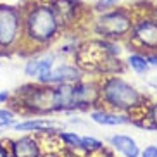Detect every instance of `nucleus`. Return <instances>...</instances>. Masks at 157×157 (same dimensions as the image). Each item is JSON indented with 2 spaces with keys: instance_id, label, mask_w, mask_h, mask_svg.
<instances>
[{
  "instance_id": "nucleus-14",
  "label": "nucleus",
  "mask_w": 157,
  "mask_h": 157,
  "mask_svg": "<svg viewBox=\"0 0 157 157\" xmlns=\"http://www.w3.org/2000/svg\"><path fill=\"white\" fill-rule=\"evenodd\" d=\"M109 142H111V147L114 148L116 152H119L123 157H140L138 143L129 135H123V133L112 135L109 138Z\"/></svg>"
},
{
  "instance_id": "nucleus-16",
  "label": "nucleus",
  "mask_w": 157,
  "mask_h": 157,
  "mask_svg": "<svg viewBox=\"0 0 157 157\" xmlns=\"http://www.w3.org/2000/svg\"><path fill=\"white\" fill-rule=\"evenodd\" d=\"M57 140L60 142V145L66 148V150H71V152H78L81 155H85L83 150H81V136L74 131H64L60 129L57 133ZM86 157V155H85Z\"/></svg>"
},
{
  "instance_id": "nucleus-2",
  "label": "nucleus",
  "mask_w": 157,
  "mask_h": 157,
  "mask_svg": "<svg viewBox=\"0 0 157 157\" xmlns=\"http://www.w3.org/2000/svg\"><path fill=\"white\" fill-rule=\"evenodd\" d=\"M100 85V100L107 109L129 114V117L138 116L148 104V97L135 88L126 79L117 74L102 76L98 79Z\"/></svg>"
},
{
  "instance_id": "nucleus-20",
  "label": "nucleus",
  "mask_w": 157,
  "mask_h": 157,
  "mask_svg": "<svg viewBox=\"0 0 157 157\" xmlns=\"http://www.w3.org/2000/svg\"><path fill=\"white\" fill-rule=\"evenodd\" d=\"M148 7H143V9H138V7H133L136 12H143V14H147L150 19H154L157 23V4H147Z\"/></svg>"
},
{
  "instance_id": "nucleus-6",
  "label": "nucleus",
  "mask_w": 157,
  "mask_h": 157,
  "mask_svg": "<svg viewBox=\"0 0 157 157\" xmlns=\"http://www.w3.org/2000/svg\"><path fill=\"white\" fill-rule=\"evenodd\" d=\"M124 42H128L131 48L136 52H143V54L157 52V23L147 14L135 10L133 28Z\"/></svg>"
},
{
  "instance_id": "nucleus-7",
  "label": "nucleus",
  "mask_w": 157,
  "mask_h": 157,
  "mask_svg": "<svg viewBox=\"0 0 157 157\" xmlns=\"http://www.w3.org/2000/svg\"><path fill=\"white\" fill-rule=\"evenodd\" d=\"M100 105L98 79H79L73 85V111H90Z\"/></svg>"
},
{
  "instance_id": "nucleus-22",
  "label": "nucleus",
  "mask_w": 157,
  "mask_h": 157,
  "mask_svg": "<svg viewBox=\"0 0 157 157\" xmlns=\"http://www.w3.org/2000/svg\"><path fill=\"white\" fill-rule=\"evenodd\" d=\"M140 157H157V145H147L140 150Z\"/></svg>"
},
{
  "instance_id": "nucleus-8",
  "label": "nucleus",
  "mask_w": 157,
  "mask_h": 157,
  "mask_svg": "<svg viewBox=\"0 0 157 157\" xmlns=\"http://www.w3.org/2000/svg\"><path fill=\"white\" fill-rule=\"evenodd\" d=\"M50 4L64 28V33L76 28L78 21L81 19V12H83L79 0H50Z\"/></svg>"
},
{
  "instance_id": "nucleus-13",
  "label": "nucleus",
  "mask_w": 157,
  "mask_h": 157,
  "mask_svg": "<svg viewBox=\"0 0 157 157\" xmlns=\"http://www.w3.org/2000/svg\"><path fill=\"white\" fill-rule=\"evenodd\" d=\"M54 66H56V56L54 54H47V56H42V57H33L24 66V74L28 78L38 81L42 76L50 73Z\"/></svg>"
},
{
  "instance_id": "nucleus-21",
  "label": "nucleus",
  "mask_w": 157,
  "mask_h": 157,
  "mask_svg": "<svg viewBox=\"0 0 157 157\" xmlns=\"http://www.w3.org/2000/svg\"><path fill=\"white\" fill-rule=\"evenodd\" d=\"M10 142L12 140H0V157H10Z\"/></svg>"
},
{
  "instance_id": "nucleus-19",
  "label": "nucleus",
  "mask_w": 157,
  "mask_h": 157,
  "mask_svg": "<svg viewBox=\"0 0 157 157\" xmlns=\"http://www.w3.org/2000/svg\"><path fill=\"white\" fill-rule=\"evenodd\" d=\"M119 2H121V0H97V2H95V5H93V10L98 14V12H104V10L114 9Z\"/></svg>"
},
{
  "instance_id": "nucleus-25",
  "label": "nucleus",
  "mask_w": 157,
  "mask_h": 157,
  "mask_svg": "<svg viewBox=\"0 0 157 157\" xmlns=\"http://www.w3.org/2000/svg\"><path fill=\"white\" fill-rule=\"evenodd\" d=\"M145 56H147L148 64L154 66V67H157V52H150V54H145Z\"/></svg>"
},
{
  "instance_id": "nucleus-17",
  "label": "nucleus",
  "mask_w": 157,
  "mask_h": 157,
  "mask_svg": "<svg viewBox=\"0 0 157 157\" xmlns=\"http://www.w3.org/2000/svg\"><path fill=\"white\" fill-rule=\"evenodd\" d=\"M126 66L136 74H147L148 69L152 67V66L148 64L147 56H145L143 52H136V50H133L128 56V59H126Z\"/></svg>"
},
{
  "instance_id": "nucleus-15",
  "label": "nucleus",
  "mask_w": 157,
  "mask_h": 157,
  "mask_svg": "<svg viewBox=\"0 0 157 157\" xmlns=\"http://www.w3.org/2000/svg\"><path fill=\"white\" fill-rule=\"evenodd\" d=\"M131 124L145 131H157V102H148L138 116L131 117Z\"/></svg>"
},
{
  "instance_id": "nucleus-3",
  "label": "nucleus",
  "mask_w": 157,
  "mask_h": 157,
  "mask_svg": "<svg viewBox=\"0 0 157 157\" xmlns=\"http://www.w3.org/2000/svg\"><path fill=\"white\" fill-rule=\"evenodd\" d=\"M10 100L19 104V112L35 116H48L60 112L56 85H42L38 81L19 86Z\"/></svg>"
},
{
  "instance_id": "nucleus-4",
  "label": "nucleus",
  "mask_w": 157,
  "mask_h": 157,
  "mask_svg": "<svg viewBox=\"0 0 157 157\" xmlns=\"http://www.w3.org/2000/svg\"><path fill=\"white\" fill-rule=\"evenodd\" d=\"M133 21V7H114V9L98 12L92 19V33L102 40L124 42L131 33Z\"/></svg>"
},
{
  "instance_id": "nucleus-9",
  "label": "nucleus",
  "mask_w": 157,
  "mask_h": 157,
  "mask_svg": "<svg viewBox=\"0 0 157 157\" xmlns=\"http://www.w3.org/2000/svg\"><path fill=\"white\" fill-rule=\"evenodd\" d=\"M83 71L79 69L76 64H60L54 66L50 73L38 79L42 85H64V83H78L83 79Z\"/></svg>"
},
{
  "instance_id": "nucleus-11",
  "label": "nucleus",
  "mask_w": 157,
  "mask_h": 157,
  "mask_svg": "<svg viewBox=\"0 0 157 157\" xmlns=\"http://www.w3.org/2000/svg\"><path fill=\"white\" fill-rule=\"evenodd\" d=\"M14 131H26V133H36V135H57L64 126L56 123L54 119H47V117H31V119L14 123L12 124Z\"/></svg>"
},
{
  "instance_id": "nucleus-10",
  "label": "nucleus",
  "mask_w": 157,
  "mask_h": 157,
  "mask_svg": "<svg viewBox=\"0 0 157 157\" xmlns=\"http://www.w3.org/2000/svg\"><path fill=\"white\" fill-rule=\"evenodd\" d=\"M10 157H43L42 136L36 133H28L12 140Z\"/></svg>"
},
{
  "instance_id": "nucleus-18",
  "label": "nucleus",
  "mask_w": 157,
  "mask_h": 157,
  "mask_svg": "<svg viewBox=\"0 0 157 157\" xmlns=\"http://www.w3.org/2000/svg\"><path fill=\"white\" fill-rule=\"evenodd\" d=\"M81 150L86 157L98 155L104 150V142H100L98 138H93V136H81Z\"/></svg>"
},
{
  "instance_id": "nucleus-24",
  "label": "nucleus",
  "mask_w": 157,
  "mask_h": 157,
  "mask_svg": "<svg viewBox=\"0 0 157 157\" xmlns=\"http://www.w3.org/2000/svg\"><path fill=\"white\" fill-rule=\"evenodd\" d=\"M12 97V93L7 92V90H0V104H7Z\"/></svg>"
},
{
  "instance_id": "nucleus-12",
  "label": "nucleus",
  "mask_w": 157,
  "mask_h": 157,
  "mask_svg": "<svg viewBox=\"0 0 157 157\" xmlns=\"http://www.w3.org/2000/svg\"><path fill=\"white\" fill-rule=\"evenodd\" d=\"M90 119L100 126H121V124H131L129 114L117 112L107 107H95L90 111Z\"/></svg>"
},
{
  "instance_id": "nucleus-1",
  "label": "nucleus",
  "mask_w": 157,
  "mask_h": 157,
  "mask_svg": "<svg viewBox=\"0 0 157 157\" xmlns=\"http://www.w3.org/2000/svg\"><path fill=\"white\" fill-rule=\"evenodd\" d=\"M62 33L64 28L50 0H31L23 7V42L19 48H28L35 56V52L57 42Z\"/></svg>"
},
{
  "instance_id": "nucleus-23",
  "label": "nucleus",
  "mask_w": 157,
  "mask_h": 157,
  "mask_svg": "<svg viewBox=\"0 0 157 157\" xmlns=\"http://www.w3.org/2000/svg\"><path fill=\"white\" fill-rule=\"evenodd\" d=\"M4 119H14V111L12 109H0V121Z\"/></svg>"
},
{
  "instance_id": "nucleus-5",
  "label": "nucleus",
  "mask_w": 157,
  "mask_h": 157,
  "mask_svg": "<svg viewBox=\"0 0 157 157\" xmlns=\"http://www.w3.org/2000/svg\"><path fill=\"white\" fill-rule=\"evenodd\" d=\"M23 42V7L0 4V56L17 50Z\"/></svg>"
}]
</instances>
